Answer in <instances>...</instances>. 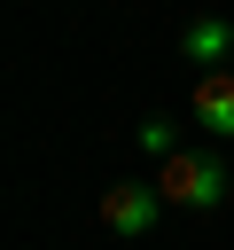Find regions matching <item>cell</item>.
<instances>
[{"label":"cell","mask_w":234,"mask_h":250,"mask_svg":"<svg viewBox=\"0 0 234 250\" xmlns=\"http://www.w3.org/2000/svg\"><path fill=\"white\" fill-rule=\"evenodd\" d=\"M140 148H148V156L164 164V156L179 148V141H172V117H140Z\"/></svg>","instance_id":"5b68a950"},{"label":"cell","mask_w":234,"mask_h":250,"mask_svg":"<svg viewBox=\"0 0 234 250\" xmlns=\"http://www.w3.org/2000/svg\"><path fill=\"white\" fill-rule=\"evenodd\" d=\"M179 55H187L195 70H218V62L234 55V23H226V16H195V23L179 31Z\"/></svg>","instance_id":"3957f363"},{"label":"cell","mask_w":234,"mask_h":250,"mask_svg":"<svg viewBox=\"0 0 234 250\" xmlns=\"http://www.w3.org/2000/svg\"><path fill=\"white\" fill-rule=\"evenodd\" d=\"M156 188H164V203H179V211H211V203H226V164H218L211 148H172V156L156 164Z\"/></svg>","instance_id":"6da1fadb"},{"label":"cell","mask_w":234,"mask_h":250,"mask_svg":"<svg viewBox=\"0 0 234 250\" xmlns=\"http://www.w3.org/2000/svg\"><path fill=\"white\" fill-rule=\"evenodd\" d=\"M195 117H203V133H234V70L226 62L195 78Z\"/></svg>","instance_id":"277c9868"},{"label":"cell","mask_w":234,"mask_h":250,"mask_svg":"<svg viewBox=\"0 0 234 250\" xmlns=\"http://www.w3.org/2000/svg\"><path fill=\"white\" fill-rule=\"evenodd\" d=\"M156 211H164V188H148V180H117V188L101 195V227L125 234V242H140V234L156 227Z\"/></svg>","instance_id":"7a4b0ae2"}]
</instances>
